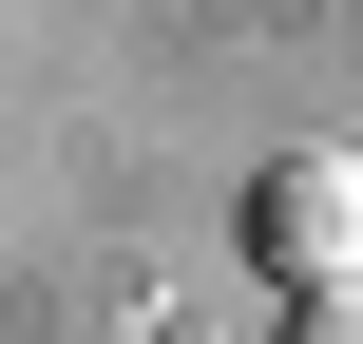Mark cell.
I'll list each match as a JSON object with an SVG mask.
<instances>
[{
	"label": "cell",
	"mask_w": 363,
	"mask_h": 344,
	"mask_svg": "<svg viewBox=\"0 0 363 344\" xmlns=\"http://www.w3.org/2000/svg\"><path fill=\"white\" fill-rule=\"evenodd\" d=\"M249 249L325 306V287H363V153H287L268 192H249Z\"/></svg>",
	"instance_id": "6da1fadb"
},
{
	"label": "cell",
	"mask_w": 363,
	"mask_h": 344,
	"mask_svg": "<svg viewBox=\"0 0 363 344\" xmlns=\"http://www.w3.org/2000/svg\"><path fill=\"white\" fill-rule=\"evenodd\" d=\"M287 344H363V287H325V306H306V326H287Z\"/></svg>",
	"instance_id": "7a4b0ae2"
}]
</instances>
